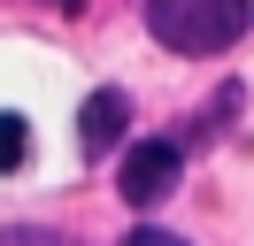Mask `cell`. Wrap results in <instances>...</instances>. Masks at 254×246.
<instances>
[{"label":"cell","instance_id":"obj_3","mask_svg":"<svg viewBox=\"0 0 254 246\" xmlns=\"http://www.w3.org/2000/svg\"><path fill=\"white\" fill-rule=\"evenodd\" d=\"M124 123H131V100L116 85L85 92V108H77V146L85 154H116V146H124Z\"/></svg>","mask_w":254,"mask_h":246},{"label":"cell","instance_id":"obj_4","mask_svg":"<svg viewBox=\"0 0 254 246\" xmlns=\"http://www.w3.org/2000/svg\"><path fill=\"white\" fill-rule=\"evenodd\" d=\"M0 246H77L69 231H47V223H16V231H0Z\"/></svg>","mask_w":254,"mask_h":246},{"label":"cell","instance_id":"obj_7","mask_svg":"<svg viewBox=\"0 0 254 246\" xmlns=\"http://www.w3.org/2000/svg\"><path fill=\"white\" fill-rule=\"evenodd\" d=\"M54 8H77V0H54Z\"/></svg>","mask_w":254,"mask_h":246},{"label":"cell","instance_id":"obj_2","mask_svg":"<svg viewBox=\"0 0 254 246\" xmlns=\"http://www.w3.org/2000/svg\"><path fill=\"white\" fill-rule=\"evenodd\" d=\"M177 177H185V146L177 138H139L116 169V192H124V208H162L177 192Z\"/></svg>","mask_w":254,"mask_h":246},{"label":"cell","instance_id":"obj_1","mask_svg":"<svg viewBox=\"0 0 254 246\" xmlns=\"http://www.w3.org/2000/svg\"><path fill=\"white\" fill-rule=\"evenodd\" d=\"M247 0H146V31L170 54H223L247 39Z\"/></svg>","mask_w":254,"mask_h":246},{"label":"cell","instance_id":"obj_6","mask_svg":"<svg viewBox=\"0 0 254 246\" xmlns=\"http://www.w3.org/2000/svg\"><path fill=\"white\" fill-rule=\"evenodd\" d=\"M124 246H185V239H177V231H154V223H131Z\"/></svg>","mask_w":254,"mask_h":246},{"label":"cell","instance_id":"obj_5","mask_svg":"<svg viewBox=\"0 0 254 246\" xmlns=\"http://www.w3.org/2000/svg\"><path fill=\"white\" fill-rule=\"evenodd\" d=\"M23 146H31V131H23V116H0V169H16Z\"/></svg>","mask_w":254,"mask_h":246}]
</instances>
